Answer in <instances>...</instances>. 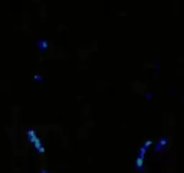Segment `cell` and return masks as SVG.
<instances>
[{
	"instance_id": "obj_1",
	"label": "cell",
	"mask_w": 184,
	"mask_h": 173,
	"mask_svg": "<svg viewBox=\"0 0 184 173\" xmlns=\"http://www.w3.org/2000/svg\"><path fill=\"white\" fill-rule=\"evenodd\" d=\"M136 166L138 168H141V167L143 166V159H142V156L140 157L139 159H137L136 160Z\"/></svg>"
}]
</instances>
